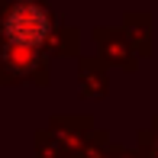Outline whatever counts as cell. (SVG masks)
<instances>
[{"label":"cell","instance_id":"obj_1","mask_svg":"<svg viewBox=\"0 0 158 158\" xmlns=\"http://www.w3.org/2000/svg\"><path fill=\"white\" fill-rule=\"evenodd\" d=\"M52 29H55V19L48 13V6L39 0H13L0 19L3 42H10V45L39 48L52 39Z\"/></svg>","mask_w":158,"mask_h":158},{"label":"cell","instance_id":"obj_3","mask_svg":"<svg viewBox=\"0 0 158 158\" xmlns=\"http://www.w3.org/2000/svg\"><path fill=\"white\" fill-rule=\"evenodd\" d=\"M152 158H158V135H155V145H152Z\"/></svg>","mask_w":158,"mask_h":158},{"label":"cell","instance_id":"obj_2","mask_svg":"<svg viewBox=\"0 0 158 158\" xmlns=\"http://www.w3.org/2000/svg\"><path fill=\"white\" fill-rule=\"evenodd\" d=\"M0 64L6 68L10 77H32L42 71V58H39V48L29 45H10L3 42V55H0ZM42 77V74H39Z\"/></svg>","mask_w":158,"mask_h":158}]
</instances>
